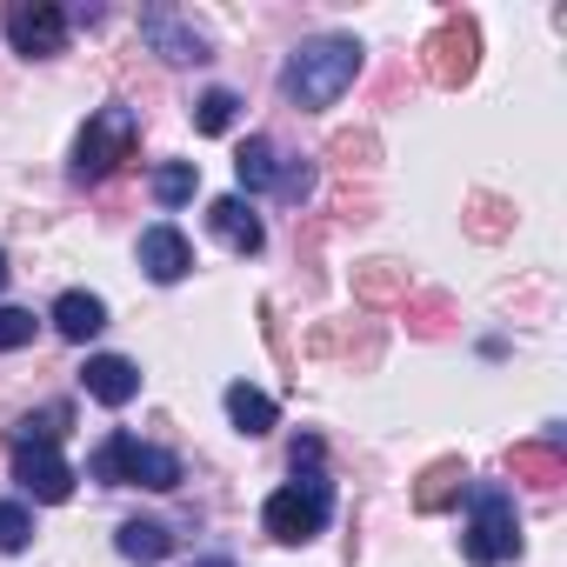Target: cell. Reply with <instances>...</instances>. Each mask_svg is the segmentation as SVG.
<instances>
[{
    "mask_svg": "<svg viewBox=\"0 0 567 567\" xmlns=\"http://www.w3.org/2000/svg\"><path fill=\"white\" fill-rule=\"evenodd\" d=\"M361 61L368 54H361L354 34H315V41H301L288 54V68H280V94H288L295 107H308V114H321L361 81Z\"/></svg>",
    "mask_w": 567,
    "mask_h": 567,
    "instance_id": "6da1fadb",
    "label": "cell"
},
{
    "mask_svg": "<svg viewBox=\"0 0 567 567\" xmlns=\"http://www.w3.org/2000/svg\"><path fill=\"white\" fill-rule=\"evenodd\" d=\"M328 514H334V481H328L321 467H301L288 487H274L267 507H260L267 534H274V540H288V547L315 540V534L328 527Z\"/></svg>",
    "mask_w": 567,
    "mask_h": 567,
    "instance_id": "7a4b0ae2",
    "label": "cell"
},
{
    "mask_svg": "<svg viewBox=\"0 0 567 567\" xmlns=\"http://www.w3.org/2000/svg\"><path fill=\"white\" fill-rule=\"evenodd\" d=\"M467 560L474 567H501L520 554V514H514V494L494 487V481H467Z\"/></svg>",
    "mask_w": 567,
    "mask_h": 567,
    "instance_id": "3957f363",
    "label": "cell"
},
{
    "mask_svg": "<svg viewBox=\"0 0 567 567\" xmlns=\"http://www.w3.org/2000/svg\"><path fill=\"white\" fill-rule=\"evenodd\" d=\"M87 474H94L101 487H154V494H167V487H181V454L147 447V441H134V434H107V441L94 447Z\"/></svg>",
    "mask_w": 567,
    "mask_h": 567,
    "instance_id": "277c9868",
    "label": "cell"
},
{
    "mask_svg": "<svg viewBox=\"0 0 567 567\" xmlns=\"http://www.w3.org/2000/svg\"><path fill=\"white\" fill-rule=\"evenodd\" d=\"M134 141H141V114L134 107H101L87 127H81V147H74V181H107L121 174V161H134Z\"/></svg>",
    "mask_w": 567,
    "mask_h": 567,
    "instance_id": "5b68a950",
    "label": "cell"
},
{
    "mask_svg": "<svg viewBox=\"0 0 567 567\" xmlns=\"http://www.w3.org/2000/svg\"><path fill=\"white\" fill-rule=\"evenodd\" d=\"M0 28H8V48L28 54V61H48L68 48V8H54V0H14L8 14H0Z\"/></svg>",
    "mask_w": 567,
    "mask_h": 567,
    "instance_id": "8992f818",
    "label": "cell"
},
{
    "mask_svg": "<svg viewBox=\"0 0 567 567\" xmlns=\"http://www.w3.org/2000/svg\"><path fill=\"white\" fill-rule=\"evenodd\" d=\"M427 81L434 87H461V81H474V54H481V34H474V21H461V14H447L434 34H427Z\"/></svg>",
    "mask_w": 567,
    "mask_h": 567,
    "instance_id": "52a82bcc",
    "label": "cell"
},
{
    "mask_svg": "<svg viewBox=\"0 0 567 567\" xmlns=\"http://www.w3.org/2000/svg\"><path fill=\"white\" fill-rule=\"evenodd\" d=\"M141 34H147V48H154L161 61H174V68L207 61V34H200L194 21H181L174 8H147V14H141Z\"/></svg>",
    "mask_w": 567,
    "mask_h": 567,
    "instance_id": "ba28073f",
    "label": "cell"
},
{
    "mask_svg": "<svg viewBox=\"0 0 567 567\" xmlns=\"http://www.w3.org/2000/svg\"><path fill=\"white\" fill-rule=\"evenodd\" d=\"M14 481H21V494H34L48 507L74 494V467L61 461V447H14Z\"/></svg>",
    "mask_w": 567,
    "mask_h": 567,
    "instance_id": "9c48e42d",
    "label": "cell"
},
{
    "mask_svg": "<svg viewBox=\"0 0 567 567\" xmlns=\"http://www.w3.org/2000/svg\"><path fill=\"white\" fill-rule=\"evenodd\" d=\"M141 267H147V280H161V288L187 280V267H194V247H187V234H181L174 220H154V227L141 234Z\"/></svg>",
    "mask_w": 567,
    "mask_h": 567,
    "instance_id": "30bf717a",
    "label": "cell"
},
{
    "mask_svg": "<svg viewBox=\"0 0 567 567\" xmlns=\"http://www.w3.org/2000/svg\"><path fill=\"white\" fill-rule=\"evenodd\" d=\"M81 388H87L101 408H127V401L141 394V368H134L127 354H94V361L81 368Z\"/></svg>",
    "mask_w": 567,
    "mask_h": 567,
    "instance_id": "8fae6325",
    "label": "cell"
},
{
    "mask_svg": "<svg viewBox=\"0 0 567 567\" xmlns=\"http://www.w3.org/2000/svg\"><path fill=\"white\" fill-rule=\"evenodd\" d=\"M207 227H214L234 254H260V247H267V227H260V214H254L240 194H220V200L207 207Z\"/></svg>",
    "mask_w": 567,
    "mask_h": 567,
    "instance_id": "7c38bea8",
    "label": "cell"
},
{
    "mask_svg": "<svg viewBox=\"0 0 567 567\" xmlns=\"http://www.w3.org/2000/svg\"><path fill=\"white\" fill-rule=\"evenodd\" d=\"M280 167H288V154H280L267 134H247V147L234 154V174H240L247 194H274L280 187Z\"/></svg>",
    "mask_w": 567,
    "mask_h": 567,
    "instance_id": "4fadbf2b",
    "label": "cell"
},
{
    "mask_svg": "<svg viewBox=\"0 0 567 567\" xmlns=\"http://www.w3.org/2000/svg\"><path fill=\"white\" fill-rule=\"evenodd\" d=\"M461 494H467V461H454V454L434 461V467L414 481V507H421V514H447Z\"/></svg>",
    "mask_w": 567,
    "mask_h": 567,
    "instance_id": "5bb4252c",
    "label": "cell"
},
{
    "mask_svg": "<svg viewBox=\"0 0 567 567\" xmlns=\"http://www.w3.org/2000/svg\"><path fill=\"white\" fill-rule=\"evenodd\" d=\"M54 328H61L68 341H94V334L107 328V301L74 288V295H61V301H54Z\"/></svg>",
    "mask_w": 567,
    "mask_h": 567,
    "instance_id": "9a60e30c",
    "label": "cell"
},
{
    "mask_svg": "<svg viewBox=\"0 0 567 567\" xmlns=\"http://www.w3.org/2000/svg\"><path fill=\"white\" fill-rule=\"evenodd\" d=\"M227 421L247 434V441H260V434H274V421H280V408L260 394V388H247V381H234L227 388Z\"/></svg>",
    "mask_w": 567,
    "mask_h": 567,
    "instance_id": "2e32d148",
    "label": "cell"
},
{
    "mask_svg": "<svg viewBox=\"0 0 567 567\" xmlns=\"http://www.w3.org/2000/svg\"><path fill=\"white\" fill-rule=\"evenodd\" d=\"M507 467H514L520 481H534V487H560V481H567V454L547 447V441H520V447L507 454Z\"/></svg>",
    "mask_w": 567,
    "mask_h": 567,
    "instance_id": "e0dca14e",
    "label": "cell"
},
{
    "mask_svg": "<svg viewBox=\"0 0 567 567\" xmlns=\"http://www.w3.org/2000/svg\"><path fill=\"white\" fill-rule=\"evenodd\" d=\"M114 547H121L127 560L154 567V560H167V554H174V534H167L161 520H121V527H114Z\"/></svg>",
    "mask_w": 567,
    "mask_h": 567,
    "instance_id": "ac0fdd59",
    "label": "cell"
},
{
    "mask_svg": "<svg viewBox=\"0 0 567 567\" xmlns=\"http://www.w3.org/2000/svg\"><path fill=\"white\" fill-rule=\"evenodd\" d=\"M68 421H74V408H68V401H54V408H41V414H21L14 447H54V441L68 434Z\"/></svg>",
    "mask_w": 567,
    "mask_h": 567,
    "instance_id": "d6986e66",
    "label": "cell"
},
{
    "mask_svg": "<svg viewBox=\"0 0 567 567\" xmlns=\"http://www.w3.org/2000/svg\"><path fill=\"white\" fill-rule=\"evenodd\" d=\"M194 187H200V167H194V161H161V167H154V200H161V207L194 200Z\"/></svg>",
    "mask_w": 567,
    "mask_h": 567,
    "instance_id": "ffe728a7",
    "label": "cell"
},
{
    "mask_svg": "<svg viewBox=\"0 0 567 567\" xmlns=\"http://www.w3.org/2000/svg\"><path fill=\"white\" fill-rule=\"evenodd\" d=\"M234 114H240V94H234V87H207V94L194 101V127H200V134H227Z\"/></svg>",
    "mask_w": 567,
    "mask_h": 567,
    "instance_id": "44dd1931",
    "label": "cell"
},
{
    "mask_svg": "<svg viewBox=\"0 0 567 567\" xmlns=\"http://www.w3.org/2000/svg\"><path fill=\"white\" fill-rule=\"evenodd\" d=\"M34 540V514L21 501H0V554H21Z\"/></svg>",
    "mask_w": 567,
    "mask_h": 567,
    "instance_id": "7402d4cb",
    "label": "cell"
},
{
    "mask_svg": "<svg viewBox=\"0 0 567 567\" xmlns=\"http://www.w3.org/2000/svg\"><path fill=\"white\" fill-rule=\"evenodd\" d=\"M361 301H408V280H401L388 260H374V267L361 274Z\"/></svg>",
    "mask_w": 567,
    "mask_h": 567,
    "instance_id": "603a6c76",
    "label": "cell"
},
{
    "mask_svg": "<svg viewBox=\"0 0 567 567\" xmlns=\"http://www.w3.org/2000/svg\"><path fill=\"white\" fill-rule=\"evenodd\" d=\"M401 308H408L414 334H447V301H441V295H408Z\"/></svg>",
    "mask_w": 567,
    "mask_h": 567,
    "instance_id": "cb8c5ba5",
    "label": "cell"
},
{
    "mask_svg": "<svg viewBox=\"0 0 567 567\" xmlns=\"http://www.w3.org/2000/svg\"><path fill=\"white\" fill-rule=\"evenodd\" d=\"M34 328H41V321H34L28 308H0V354L28 348V341H34Z\"/></svg>",
    "mask_w": 567,
    "mask_h": 567,
    "instance_id": "d4e9b609",
    "label": "cell"
},
{
    "mask_svg": "<svg viewBox=\"0 0 567 567\" xmlns=\"http://www.w3.org/2000/svg\"><path fill=\"white\" fill-rule=\"evenodd\" d=\"M274 194H280V200H308V194H315V167H308V161H288Z\"/></svg>",
    "mask_w": 567,
    "mask_h": 567,
    "instance_id": "484cf974",
    "label": "cell"
},
{
    "mask_svg": "<svg viewBox=\"0 0 567 567\" xmlns=\"http://www.w3.org/2000/svg\"><path fill=\"white\" fill-rule=\"evenodd\" d=\"M494 214H501L494 200H474V234H481V240H494V234H501V220H494Z\"/></svg>",
    "mask_w": 567,
    "mask_h": 567,
    "instance_id": "4316f807",
    "label": "cell"
},
{
    "mask_svg": "<svg viewBox=\"0 0 567 567\" xmlns=\"http://www.w3.org/2000/svg\"><path fill=\"white\" fill-rule=\"evenodd\" d=\"M301 467H321V441H295V474Z\"/></svg>",
    "mask_w": 567,
    "mask_h": 567,
    "instance_id": "83f0119b",
    "label": "cell"
},
{
    "mask_svg": "<svg viewBox=\"0 0 567 567\" xmlns=\"http://www.w3.org/2000/svg\"><path fill=\"white\" fill-rule=\"evenodd\" d=\"M187 567H234L227 554H207V560H187Z\"/></svg>",
    "mask_w": 567,
    "mask_h": 567,
    "instance_id": "f1b7e54d",
    "label": "cell"
},
{
    "mask_svg": "<svg viewBox=\"0 0 567 567\" xmlns=\"http://www.w3.org/2000/svg\"><path fill=\"white\" fill-rule=\"evenodd\" d=\"M0 288H8V254H0Z\"/></svg>",
    "mask_w": 567,
    "mask_h": 567,
    "instance_id": "f546056e",
    "label": "cell"
}]
</instances>
